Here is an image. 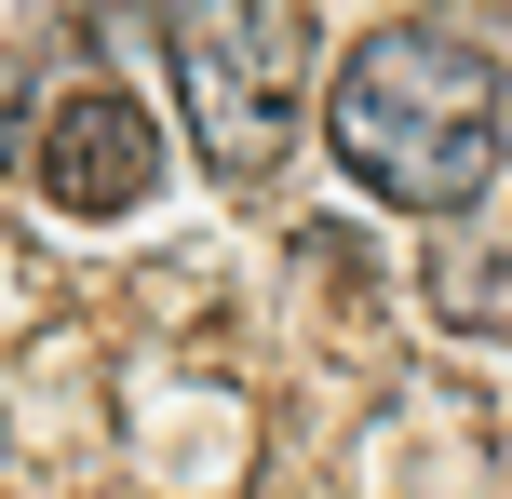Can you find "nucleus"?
Segmentation results:
<instances>
[{
    "mask_svg": "<svg viewBox=\"0 0 512 499\" xmlns=\"http://www.w3.org/2000/svg\"><path fill=\"white\" fill-rule=\"evenodd\" d=\"M162 68L189 95V149L256 189L310 122V0H162Z\"/></svg>",
    "mask_w": 512,
    "mask_h": 499,
    "instance_id": "obj_2",
    "label": "nucleus"
},
{
    "mask_svg": "<svg viewBox=\"0 0 512 499\" xmlns=\"http://www.w3.org/2000/svg\"><path fill=\"white\" fill-rule=\"evenodd\" d=\"M499 135H512L499 54L432 27V14L364 27L337 54V81H324V149L351 162V189L391 203V216H432V230L499 189Z\"/></svg>",
    "mask_w": 512,
    "mask_h": 499,
    "instance_id": "obj_1",
    "label": "nucleus"
},
{
    "mask_svg": "<svg viewBox=\"0 0 512 499\" xmlns=\"http://www.w3.org/2000/svg\"><path fill=\"white\" fill-rule=\"evenodd\" d=\"M162 189V122L149 95H122V81H68V95L41 108V203L68 216H135Z\"/></svg>",
    "mask_w": 512,
    "mask_h": 499,
    "instance_id": "obj_3",
    "label": "nucleus"
},
{
    "mask_svg": "<svg viewBox=\"0 0 512 499\" xmlns=\"http://www.w3.org/2000/svg\"><path fill=\"white\" fill-rule=\"evenodd\" d=\"M432 324H459V338H512V189L432 230Z\"/></svg>",
    "mask_w": 512,
    "mask_h": 499,
    "instance_id": "obj_4",
    "label": "nucleus"
}]
</instances>
